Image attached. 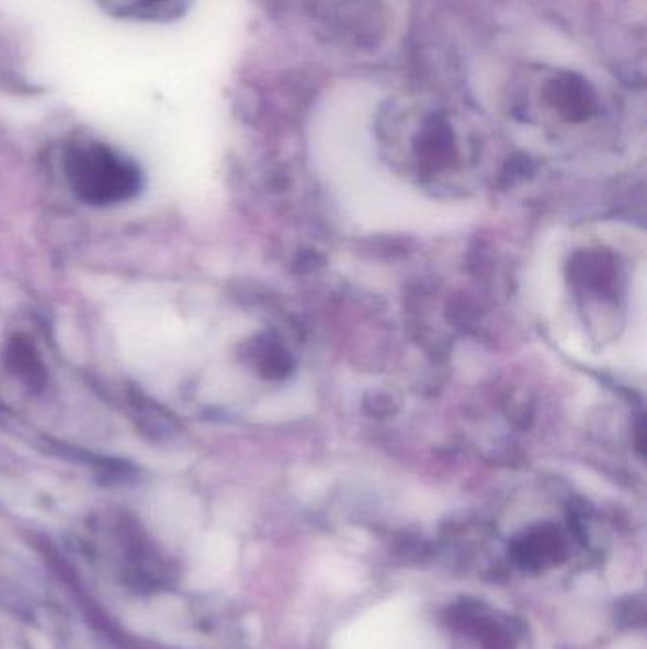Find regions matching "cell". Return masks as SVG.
Instances as JSON below:
<instances>
[{
	"label": "cell",
	"instance_id": "6da1fadb",
	"mask_svg": "<svg viewBox=\"0 0 647 649\" xmlns=\"http://www.w3.org/2000/svg\"><path fill=\"white\" fill-rule=\"evenodd\" d=\"M646 238L621 223L550 234L532 270V298L564 352L625 373L646 368Z\"/></svg>",
	"mask_w": 647,
	"mask_h": 649
},
{
	"label": "cell",
	"instance_id": "7a4b0ae2",
	"mask_svg": "<svg viewBox=\"0 0 647 649\" xmlns=\"http://www.w3.org/2000/svg\"><path fill=\"white\" fill-rule=\"evenodd\" d=\"M65 171L78 198L92 205L121 204L141 189L139 168L103 143L71 147L65 156Z\"/></svg>",
	"mask_w": 647,
	"mask_h": 649
},
{
	"label": "cell",
	"instance_id": "3957f363",
	"mask_svg": "<svg viewBox=\"0 0 647 649\" xmlns=\"http://www.w3.org/2000/svg\"><path fill=\"white\" fill-rule=\"evenodd\" d=\"M192 0H99L105 12L132 22L168 23L189 10Z\"/></svg>",
	"mask_w": 647,
	"mask_h": 649
},
{
	"label": "cell",
	"instance_id": "277c9868",
	"mask_svg": "<svg viewBox=\"0 0 647 649\" xmlns=\"http://www.w3.org/2000/svg\"><path fill=\"white\" fill-rule=\"evenodd\" d=\"M566 550L564 544L556 536L532 537L514 547V558L517 562L530 572L545 570L547 566H553L563 560Z\"/></svg>",
	"mask_w": 647,
	"mask_h": 649
},
{
	"label": "cell",
	"instance_id": "5b68a950",
	"mask_svg": "<svg viewBox=\"0 0 647 649\" xmlns=\"http://www.w3.org/2000/svg\"><path fill=\"white\" fill-rule=\"evenodd\" d=\"M10 360H12L15 373L25 378L29 384H43V365H41V361L36 360L35 352L27 342L15 339L12 350H10Z\"/></svg>",
	"mask_w": 647,
	"mask_h": 649
},
{
	"label": "cell",
	"instance_id": "8992f818",
	"mask_svg": "<svg viewBox=\"0 0 647 649\" xmlns=\"http://www.w3.org/2000/svg\"><path fill=\"white\" fill-rule=\"evenodd\" d=\"M615 623L621 628H642L646 625V599L644 594H633L615 604Z\"/></svg>",
	"mask_w": 647,
	"mask_h": 649
}]
</instances>
